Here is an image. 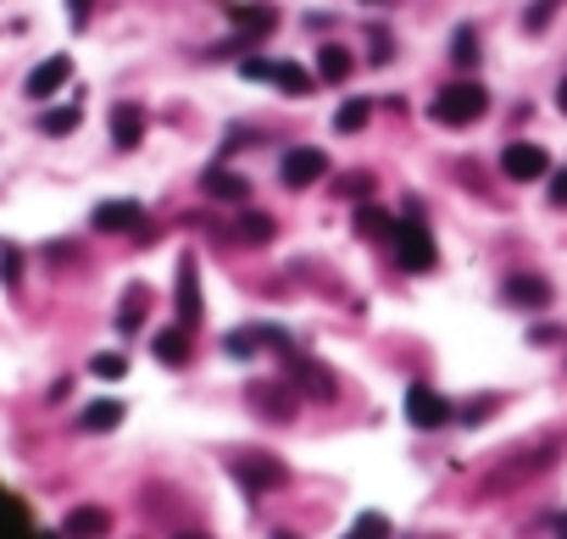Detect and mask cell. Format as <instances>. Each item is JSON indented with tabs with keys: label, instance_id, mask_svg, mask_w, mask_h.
Masks as SVG:
<instances>
[{
	"label": "cell",
	"instance_id": "1",
	"mask_svg": "<svg viewBox=\"0 0 567 539\" xmlns=\"http://www.w3.org/2000/svg\"><path fill=\"white\" fill-rule=\"evenodd\" d=\"M484 112H490L484 84H451V89H440L429 101V117L445 123V128H467V123H479Z\"/></svg>",
	"mask_w": 567,
	"mask_h": 539
},
{
	"label": "cell",
	"instance_id": "2",
	"mask_svg": "<svg viewBox=\"0 0 567 539\" xmlns=\"http://www.w3.org/2000/svg\"><path fill=\"white\" fill-rule=\"evenodd\" d=\"M390 239H395V256H401V267H406V273H429V267H434V234L423 228L417 217L395 223V228H390Z\"/></svg>",
	"mask_w": 567,
	"mask_h": 539
},
{
	"label": "cell",
	"instance_id": "3",
	"mask_svg": "<svg viewBox=\"0 0 567 539\" xmlns=\"http://www.w3.org/2000/svg\"><path fill=\"white\" fill-rule=\"evenodd\" d=\"M406 417H412V428H440V423H451V401L434 384H412L406 389Z\"/></svg>",
	"mask_w": 567,
	"mask_h": 539
},
{
	"label": "cell",
	"instance_id": "4",
	"mask_svg": "<svg viewBox=\"0 0 567 539\" xmlns=\"http://www.w3.org/2000/svg\"><path fill=\"white\" fill-rule=\"evenodd\" d=\"M501 173H506L512 184H529V178H545V173H551V162H545L540 145H506Z\"/></svg>",
	"mask_w": 567,
	"mask_h": 539
},
{
	"label": "cell",
	"instance_id": "5",
	"mask_svg": "<svg viewBox=\"0 0 567 539\" xmlns=\"http://www.w3.org/2000/svg\"><path fill=\"white\" fill-rule=\"evenodd\" d=\"M89 223L101 234H134V228H146V206L139 201H101Z\"/></svg>",
	"mask_w": 567,
	"mask_h": 539
},
{
	"label": "cell",
	"instance_id": "6",
	"mask_svg": "<svg viewBox=\"0 0 567 539\" xmlns=\"http://www.w3.org/2000/svg\"><path fill=\"white\" fill-rule=\"evenodd\" d=\"M323 173H328V156L312 151V145H306V151H290V156L278 162V178L290 184V189H306V184H317Z\"/></svg>",
	"mask_w": 567,
	"mask_h": 539
},
{
	"label": "cell",
	"instance_id": "7",
	"mask_svg": "<svg viewBox=\"0 0 567 539\" xmlns=\"http://www.w3.org/2000/svg\"><path fill=\"white\" fill-rule=\"evenodd\" d=\"M201 323V278H196V262H178V328H196Z\"/></svg>",
	"mask_w": 567,
	"mask_h": 539
},
{
	"label": "cell",
	"instance_id": "8",
	"mask_svg": "<svg viewBox=\"0 0 567 539\" xmlns=\"http://www.w3.org/2000/svg\"><path fill=\"white\" fill-rule=\"evenodd\" d=\"M67 78H73V62H67V57H51V62H39V67L28 73V95H34V101H51V95H56Z\"/></svg>",
	"mask_w": 567,
	"mask_h": 539
},
{
	"label": "cell",
	"instance_id": "9",
	"mask_svg": "<svg viewBox=\"0 0 567 539\" xmlns=\"http://www.w3.org/2000/svg\"><path fill=\"white\" fill-rule=\"evenodd\" d=\"M506 301H512V306L540 312V306H551V284L534 278V273H512V278H506Z\"/></svg>",
	"mask_w": 567,
	"mask_h": 539
},
{
	"label": "cell",
	"instance_id": "10",
	"mask_svg": "<svg viewBox=\"0 0 567 539\" xmlns=\"http://www.w3.org/2000/svg\"><path fill=\"white\" fill-rule=\"evenodd\" d=\"M201 189L212 195V201H228V206H240L245 195H251V184L240 178V173H228V167H206V178H201Z\"/></svg>",
	"mask_w": 567,
	"mask_h": 539
},
{
	"label": "cell",
	"instance_id": "11",
	"mask_svg": "<svg viewBox=\"0 0 567 539\" xmlns=\"http://www.w3.org/2000/svg\"><path fill=\"white\" fill-rule=\"evenodd\" d=\"M112 139H117V151H134L139 139H146V112L139 106H112Z\"/></svg>",
	"mask_w": 567,
	"mask_h": 539
},
{
	"label": "cell",
	"instance_id": "12",
	"mask_svg": "<svg viewBox=\"0 0 567 539\" xmlns=\"http://www.w3.org/2000/svg\"><path fill=\"white\" fill-rule=\"evenodd\" d=\"M106 528H112V517H106L101 506H78V512H67V523H62L67 539H101Z\"/></svg>",
	"mask_w": 567,
	"mask_h": 539
},
{
	"label": "cell",
	"instance_id": "13",
	"mask_svg": "<svg viewBox=\"0 0 567 539\" xmlns=\"http://www.w3.org/2000/svg\"><path fill=\"white\" fill-rule=\"evenodd\" d=\"M351 51H345V45H323V51H317V78H328V84H345L351 78Z\"/></svg>",
	"mask_w": 567,
	"mask_h": 539
},
{
	"label": "cell",
	"instance_id": "14",
	"mask_svg": "<svg viewBox=\"0 0 567 539\" xmlns=\"http://www.w3.org/2000/svg\"><path fill=\"white\" fill-rule=\"evenodd\" d=\"M156 362L162 367H184L189 362V328H162L156 334Z\"/></svg>",
	"mask_w": 567,
	"mask_h": 539
},
{
	"label": "cell",
	"instance_id": "15",
	"mask_svg": "<svg viewBox=\"0 0 567 539\" xmlns=\"http://www.w3.org/2000/svg\"><path fill=\"white\" fill-rule=\"evenodd\" d=\"M117 423H123V401H89L84 417H78L84 434H106V428H117Z\"/></svg>",
	"mask_w": 567,
	"mask_h": 539
},
{
	"label": "cell",
	"instance_id": "16",
	"mask_svg": "<svg viewBox=\"0 0 567 539\" xmlns=\"http://www.w3.org/2000/svg\"><path fill=\"white\" fill-rule=\"evenodd\" d=\"M262 346H284V334H278V328H234V334H228V351H234V356H251V351H262Z\"/></svg>",
	"mask_w": 567,
	"mask_h": 539
},
{
	"label": "cell",
	"instance_id": "17",
	"mask_svg": "<svg viewBox=\"0 0 567 539\" xmlns=\"http://www.w3.org/2000/svg\"><path fill=\"white\" fill-rule=\"evenodd\" d=\"M234 473H240L251 489H273V484H284V467L267 462V456H256V462H234Z\"/></svg>",
	"mask_w": 567,
	"mask_h": 539
},
{
	"label": "cell",
	"instance_id": "18",
	"mask_svg": "<svg viewBox=\"0 0 567 539\" xmlns=\"http://www.w3.org/2000/svg\"><path fill=\"white\" fill-rule=\"evenodd\" d=\"M228 12H234V23H240L245 34H267L278 23V12L267 7V0H256V7H228Z\"/></svg>",
	"mask_w": 567,
	"mask_h": 539
},
{
	"label": "cell",
	"instance_id": "19",
	"mask_svg": "<svg viewBox=\"0 0 567 539\" xmlns=\"http://www.w3.org/2000/svg\"><path fill=\"white\" fill-rule=\"evenodd\" d=\"M273 84H278L284 95H312V73L295 67V62H273Z\"/></svg>",
	"mask_w": 567,
	"mask_h": 539
},
{
	"label": "cell",
	"instance_id": "20",
	"mask_svg": "<svg viewBox=\"0 0 567 539\" xmlns=\"http://www.w3.org/2000/svg\"><path fill=\"white\" fill-rule=\"evenodd\" d=\"M390 534H395V528H390V517H385V512H362V517H356V528H351L345 539H390Z\"/></svg>",
	"mask_w": 567,
	"mask_h": 539
},
{
	"label": "cell",
	"instance_id": "21",
	"mask_svg": "<svg viewBox=\"0 0 567 539\" xmlns=\"http://www.w3.org/2000/svg\"><path fill=\"white\" fill-rule=\"evenodd\" d=\"M451 62H456V67H472V62H479V34H472V28H456V39H451Z\"/></svg>",
	"mask_w": 567,
	"mask_h": 539
},
{
	"label": "cell",
	"instance_id": "22",
	"mask_svg": "<svg viewBox=\"0 0 567 539\" xmlns=\"http://www.w3.org/2000/svg\"><path fill=\"white\" fill-rule=\"evenodd\" d=\"M390 228H395V217H390V212H378V206H362V212H356V234H367V239L390 234Z\"/></svg>",
	"mask_w": 567,
	"mask_h": 539
},
{
	"label": "cell",
	"instance_id": "23",
	"mask_svg": "<svg viewBox=\"0 0 567 539\" xmlns=\"http://www.w3.org/2000/svg\"><path fill=\"white\" fill-rule=\"evenodd\" d=\"M139 312H146V289H128V301L117 306V328H139Z\"/></svg>",
	"mask_w": 567,
	"mask_h": 539
},
{
	"label": "cell",
	"instance_id": "24",
	"mask_svg": "<svg viewBox=\"0 0 567 539\" xmlns=\"http://www.w3.org/2000/svg\"><path fill=\"white\" fill-rule=\"evenodd\" d=\"M362 123H367V101H345V106L335 112V128H340V134H356Z\"/></svg>",
	"mask_w": 567,
	"mask_h": 539
},
{
	"label": "cell",
	"instance_id": "25",
	"mask_svg": "<svg viewBox=\"0 0 567 539\" xmlns=\"http://www.w3.org/2000/svg\"><path fill=\"white\" fill-rule=\"evenodd\" d=\"M89 373H94V378H123V373H128V356L106 351V356H94V362H89Z\"/></svg>",
	"mask_w": 567,
	"mask_h": 539
},
{
	"label": "cell",
	"instance_id": "26",
	"mask_svg": "<svg viewBox=\"0 0 567 539\" xmlns=\"http://www.w3.org/2000/svg\"><path fill=\"white\" fill-rule=\"evenodd\" d=\"M240 234H245L251 245H267V239H273V217H267V212H256V217H245V223H240Z\"/></svg>",
	"mask_w": 567,
	"mask_h": 539
},
{
	"label": "cell",
	"instance_id": "27",
	"mask_svg": "<svg viewBox=\"0 0 567 539\" xmlns=\"http://www.w3.org/2000/svg\"><path fill=\"white\" fill-rule=\"evenodd\" d=\"M78 128V106H62V112H45V134H73Z\"/></svg>",
	"mask_w": 567,
	"mask_h": 539
},
{
	"label": "cell",
	"instance_id": "28",
	"mask_svg": "<svg viewBox=\"0 0 567 539\" xmlns=\"http://www.w3.org/2000/svg\"><path fill=\"white\" fill-rule=\"evenodd\" d=\"M0 278L17 284L23 278V256H17V245H0Z\"/></svg>",
	"mask_w": 567,
	"mask_h": 539
},
{
	"label": "cell",
	"instance_id": "29",
	"mask_svg": "<svg viewBox=\"0 0 567 539\" xmlns=\"http://www.w3.org/2000/svg\"><path fill=\"white\" fill-rule=\"evenodd\" d=\"M551 12H556V0H534V7H529V17H524V28H529V34H540V28L551 23Z\"/></svg>",
	"mask_w": 567,
	"mask_h": 539
},
{
	"label": "cell",
	"instance_id": "30",
	"mask_svg": "<svg viewBox=\"0 0 567 539\" xmlns=\"http://www.w3.org/2000/svg\"><path fill=\"white\" fill-rule=\"evenodd\" d=\"M340 195H356V201H367V195H373V178H367V173H351V178L340 184Z\"/></svg>",
	"mask_w": 567,
	"mask_h": 539
},
{
	"label": "cell",
	"instance_id": "31",
	"mask_svg": "<svg viewBox=\"0 0 567 539\" xmlns=\"http://www.w3.org/2000/svg\"><path fill=\"white\" fill-rule=\"evenodd\" d=\"M240 73H245V78H273V62H262V57H245V62H240Z\"/></svg>",
	"mask_w": 567,
	"mask_h": 539
},
{
	"label": "cell",
	"instance_id": "32",
	"mask_svg": "<svg viewBox=\"0 0 567 539\" xmlns=\"http://www.w3.org/2000/svg\"><path fill=\"white\" fill-rule=\"evenodd\" d=\"M551 201H556V206H567V167H562V173H551Z\"/></svg>",
	"mask_w": 567,
	"mask_h": 539
},
{
	"label": "cell",
	"instance_id": "33",
	"mask_svg": "<svg viewBox=\"0 0 567 539\" xmlns=\"http://www.w3.org/2000/svg\"><path fill=\"white\" fill-rule=\"evenodd\" d=\"M67 17L73 23H89V0H67Z\"/></svg>",
	"mask_w": 567,
	"mask_h": 539
},
{
	"label": "cell",
	"instance_id": "34",
	"mask_svg": "<svg viewBox=\"0 0 567 539\" xmlns=\"http://www.w3.org/2000/svg\"><path fill=\"white\" fill-rule=\"evenodd\" d=\"M556 106L567 112V78H562V89H556Z\"/></svg>",
	"mask_w": 567,
	"mask_h": 539
},
{
	"label": "cell",
	"instance_id": "35",
	"mask_svg": "<svg viewBox=\"0 0 567 539\" xmlns=\"http://www.w3.org/2000/svg\"><path fill=\"white\" fill-rule=\"evenodd\" d=\"M273 539H295V534H273Z\"/></svg>",
	"mask_w": 567,
	"mask_h": 539
},
{
	"label": "cell",
	"instance_id": "36",
	"mask_svg": "<svg viewBox=\"0 0 567 539\" xmlns=\"http://www.w3.org/2000/svg\"><path fill=\"white\" fill-rule=\"evenodd\" d=\"M178 539H201V534H178Z\"/></svg>",
	"mask_w": 567,
	"mask_h": 539
},
{
	"label": "cell",
	"instance_id": "37",
	"mask_svg": "<svg viewBox=\"0 0 567 539\" xmlns=\"http://www.w3.org/2000/svg\"><path fill=\"white\" fill-rule=\"evenodd\" d=\"M367 7H378V0H367Z\"/></svg>",
	"mask_w": 567,
	"mask_h": 539
}]
</instances>
